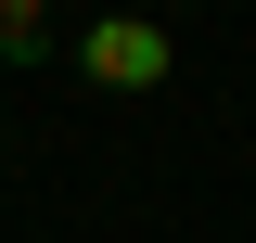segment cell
<instances>
[{"instance_id":"obj_1","label":"cell","mask_w":256,"mask_h":243,"mask_svg":"<svg viewBox=\"0 0 256 243\" xmlns=\"http://www.w3.org/2000/svg\"><path fill=\"white\" fill-rule=\"evenodd\" d=\"M166 64H180V38L141 26V13H102V26L77 38V77H90V90H166Z\"/></svg>"},{"instance_id":"obj_2","label":"cell","mask_w":256,"mask_h":243,"mask_svg":"<svg viewBox=\"0 0 256 243\" xmlns=\"http://www.w3.org/2000/svg\"><path fill=\"white\" fill-rule=\"evenodd\" d=\"M52 52V13H38V0H0V64H38Z\"/></svg>"},{"instance_id":"obj_3","label":"cell","mask_w":256,"mask_h":243,"mask_svg":"<svg viewBox=\"0 0 256 243\" xmlns=\"http://www.w3.org/2000/svg\"><path fill=\"white\" fill-rule=\"evenodd\" d=\"M0 141H13V128H0Z\"/></svg>"}]
</instances>
